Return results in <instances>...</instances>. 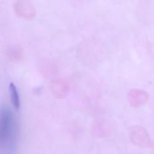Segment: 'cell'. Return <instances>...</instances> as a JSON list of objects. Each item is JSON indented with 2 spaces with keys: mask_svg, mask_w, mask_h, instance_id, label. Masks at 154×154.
I'll use <instances>...</instances> for the list:
<instances>
[{
  "mask_svg": "<svg viewBox=\"0 0 154 154\" xmlns=\"http://www.w3.org/2000/svg\"><path fill=\"white\" fill-rule=\"evenodd\" d=\"M19 143V125L14 111L0 106V154H16Z\"/></svg>",
  "mask_w": 154,
  "mask_h": 154,
  "instance_id": "6da1fadb",
  "label": "cell"
},
{
  "mask_svg": "<svg viewBox=\"0 0 154 154\" xmlns=\"http://www.w3.org/2000/svg\"><path fill=\"white\" fill-rule=\"evenodd\" d=\"M9 93H10V102L14 110L18 111L21 108V97L18 88L14 83L9 84Z\"/></svg>",
  "mask_w": 154,
  "mask_h": 154,
  "instance_id": "7a4b0ae2",
  "label": "cell"
}]
</instances>
